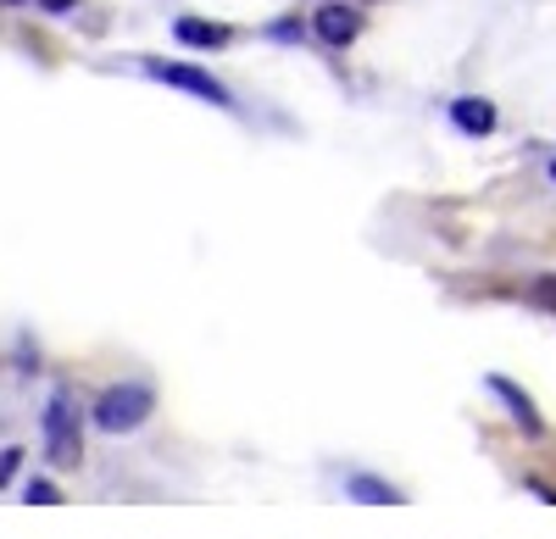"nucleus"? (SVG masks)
I'll return each instance as SVG.
<instances>
[{
  "label": "nucleus",
  "instance_id": "obj_1",
  "mask_svg": "<svg viewBox=\"0 0 556 539\" xmlns=\"http://www.w3.org/2000/svg\"><path fill=\"white\" fill-rule=\"evenodd\" d=\"M45 457H51V467H78L84 462L78 400L67 389H51V400H45Z\"/></svg>",
  "mask_w": 556,
  "mask_h": 539
},
{
  "label": "nucleus",
  "instance_id": "obj_2",
  "mask_svg": "<svg viewBox=\"0 0 556 539\" xmlns=\"http://www.w3.org/2000/svg\"><path fill=\"white\" fill-rule=\"evenodd\" d=\"M151 412H156L151 384H112V389H101V400H96V428H101V434H134Z\"/></svg>",
  "mask_w": 556,
  "mask_h": 539
},
{
  "label": "nucleus",
  "instance_id": "obj_3",
  "mask_svg": "<svg viewBox=\"0 0 556 539\" xmlns=\"http://www.w3.org/2000/svg\"><path fill=\"white\" fill-rule=\"evenodd\" d=\"M156 84H167V89H184V95H195V101H212V106H228V89L212 78V73H201V67H190V62H162V56H146L139 62Z\"/></svg>",
  "mask_w": 556,
  "mask_h": 539
},
{
  "label": "nucleus",
  "instance_id": "obj_4",
  "mask_svg": "<svg viewBox=\"0 0 556 539\" xmlns=\"http://www.w3.org/2000/svg\"><path fill=\"white\" fill-rule=\"evenodd\" d=\"M484 389L501 400L506 412H513V423L523 428V439H540V434H545V418H540V407H534V400H529V395H523L513 378H506V373H490V378H484Z\"/></svg>",
  "mask_w": 556,
  "mask_h": 539
},
{
  "label": "nucleus",
  "instance_id": "obj_5",
  "mask_svg": "<svg viewBox=\"0 0 556 539\" xmlns=\"http://www.w3.org/2000/svg\"><path fill=\"white\" fill-rule=\"evenodd\" d=\"M312 34H317L323 44H334V51H345V44L362 34V12H351V7H340V0H329V7L312 17Z\"/></svg>",
  "mask_w": 556,
  "mask_h": 539
},
{
  "label": "nucleus",
  "instance_id": "obj_6",
  "mask_svg": "<svg viewBox=\"0 0 556 539\" xmlns=\"http://www.w3.org/2000/svg\"><path fill=\"white\" fill-rule=\"evenodd\" d=\"M173 39L190 44V51H223L235 34H228L223 23H206V17H178V23H173Z\"/></svg>",
  "mask_w": 556,
  "mask_h": 539
},
{
  "label": "nucleus",
  "instance_id": "obj_7",
  "mask_svg": "<svg viewBox=\"0 0 556 539\" xmlns=\"http://www.w3.org/2000/svg\"><path fill=\"white\" fill-rule=\"evenodd\" d=\"M451 123L462 133H473V140H484V133H495V106L484 95H462V101H451Z\"/></svg>",
  "mask_w": 556,
  "mask_h": 539
},
{
  "label": "nucleus",
  "instance_id": "obj_8",
  "mask_svg": "<svg viewBox=\"0 0 556 539\" xmlns=\"http://www.w3.org/2000/svg\"><path fill=\"white\" fill-rule=\"evenodd\" d=\"M345 496L362 501V506H401V489L384 484V478H374V473H351L345 478Z\"/></svg>",
  "mask_w": 556,
  "mask_h": 539
},
{
  "label": "nucleus",
  "instance_id": "obj_9",
  "mask_svg": "<svg viewBox=\"0 0 556 539\" xmlns=\"http://www.w3.org/2000/svg\"><path fill=\"white\" fill-rule=\"evenodd\" d=\"M62 496H56V484H45V478H34L28 484V506H56Z\"/></svg>",
  "mask_w": 556,
  "mask_h": 539
},
{
  "label": "nucleus",
  "instance_id": "obj_10",
  "mask_svg": "<svg viewBox=\"0 0 556 539\" xmlns=\"http://www.w3.org/2000/svg\"><path fill=\"white\" fill-rule=\"evenodd\" d=\"M17 462H23V451H17V445H12V451H0V484H7V478L17 473Z\"/></svg>",
  "mask_w": 556,
  "mask_h": 539
},
{
  "label": "nucleus",
  "instance_id": "obj_11",
  "mask_svg": "<svg viewBox=\"0 0 556 539\" xmlns=\"http://www.w3.org/2000/svg\"><path fill=\"white\" fill-rule=\"evenodd\" d=\"M273 39H301V23L285 17V23H273Z\"/></svg>",
  "mask_w": 556,
  "mask_h": 539
},
{
  "label": "nucleus",
  "instance_id": "obj_12",
  "mask_svg": "<svg viewBox=\"0 0 556 539\" xmlns=\"http://www.w3.org/2000/svg\"><path fill=\"white\" fill-rule=\"evenodd\" d=\"M39 7H45V12H73L78 0H39Z\"/></svg>",
  "mask_w": 556,
  "mask_h": 539
},
{
  "label": "nucleus",
  "instance_id": "obj_13",
  "mask_svg": "<svg viewBox=\"0 0 556 539\" xmlns=\"http://www.w3.org/2000/svg\"><path fill=\"white\" fill-rule=\"evenodd\" d=\"M551 178H556V162H551Z\"/></svg>",
  "mask_w": 556,
  "mask_h": 539
}]
</instances>
